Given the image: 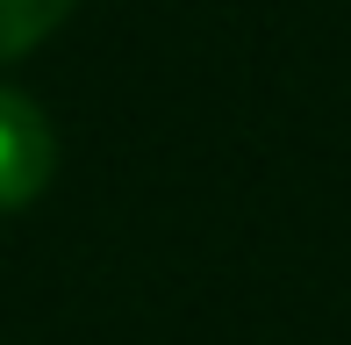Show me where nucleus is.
<instances>
[{"label": "nucleus", "mask_w": 351, "mask_h": 345, "mask_svg": "<svg viewBox=\"0 0 351 345\" xmlns=\"http://www.w3.org/2000/svg\"><path fill=\"white\" fill-rule=\"evenodd\" d=\"M72 8L79 0H0V65H8V58H29Z\"/></svg>", "instance_id": "2"}, {"label": "nucleus", "mask_w": 351, "mask_h": 345, "mask_svg": "<svg viewBox=\"0 0 351 345\" xmlns=\"http://www.w3.org/2000/svg\"><path fill=\"white\" fill-rule=\"evenodd\" d=\"M58 172V130L29 93L0 87V209H29Z\"/></svg>", "instance_id": "1"}]
</instances>
